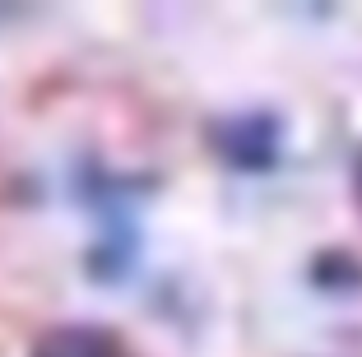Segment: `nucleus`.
Segmentation results:
<instances>
[{
    "label": "nucleus",
    "instance_id": "obj_1",
    "mask_svg": "<svg viewBox=\"0 0 362 357\" xmlns=\"http://www.w3.org/2000/svg\"><path fill=\"white\" fill-rule=\"evenodd\" d=\"M218 148H223L228 163L237 168H269L274 163V148H279V135H274V121L269 116H237L218 130Z\"/></svg>",
    "mask_w": 362,
    "mask_h": 357
},
{
    "label": "nucleus",
    "instance_id": "obj_2",
    "mask_svg": "<svg viewBox=\"0 0 362 357\" xmlns=\"http://www.w3.org/2000/svg\"><path fill=\"white\" fill-rule=\"evenodd\" d=\"M33 357H117V348H112L107 334H98V329L65 325V329H52V334L37 339Z\"/></svg>",
    "mask_w": 362,
    "mask_h": 357
},
{
    "label": "nucleus",
    "instance_id": "obj_3",
    "mask_svg": "<svg viewBox=\"0 0 362 357\" xmlns=\"http://www.w3.org/2000/svg\"><path fill=\"white\" fill-rule=\"evenodd\" d=\"M353 177H358V200H362V158H358V172H353Z\"/></svg>",
    "mask_w": 362,
    "mask_h": 357
}]
</instances>
